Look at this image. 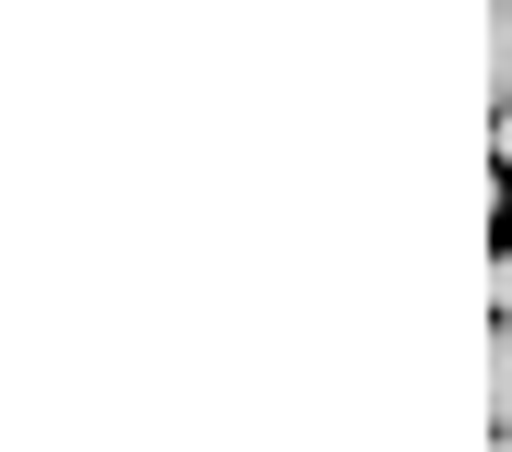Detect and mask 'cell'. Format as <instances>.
<instances>
[{
	"label": "cell",
	"instance_id": "277c9868",
	"mask_svg": "<svg viewBox=\"0 0 512 452\" xmlns=\"http://www.w3.org/2000/svg\"><path fill=\"white\" fill-rule=\"evenodd\" d=\"M489 143H501V167H512V108H501V131H489Z\"/></svg>",
	"mask_w": 512,
	"mask_h": 452
},
{
	"label": "cell",
	"instance_id": "7a4b0ae2",
	"mask_svg": "<svg viewBox=\"0 0 512 452\" xmlns=\"http://www.w3.org/2000/svg\"><path fill=\"white\" fill-rule=\"evenodd\" d=\"M489 96H501V108H512V0H501V12H489Z\"/></svg>",
	"mask_w": 512,
	"mask_h": 452
},
{
	"label": "cell",
	"instance_id": "3957f363",
	"mask_svg": "<svg viewBox=\"0 0 512 452\" xmlns=\"http://www.w3.org/2000/svg\"><path fill=\"white\" fill-rule=\"evenodd\" d=\"M489 310H501V322H512V250H501V274H489Z\"/></svg>",
	"mask_w": 512,
	"mask_h": 452
},
{
	"label": "cell",
	"instance_id": "8992f818",
	"mask_svg": "<svg viewBox=\"0 0 512 452\" xmlns=\"http://www.w3.org/2000/svg\"><path fill=\"white\" fill-rule=\"evenodd\" d=\"M489 452H512V441H489Z\"/></svg>",
	"mask_w": 512,
	"mask_h": 452
},
{
	"label": "cell",
	"instance_id": "6da1fadb",
	"mask_svg": "<svg viewBox=\"0 0 512 452\" xmlns=\"http://www.w3.org/2000/svg\"><path fill=\"white\" fill-rule=\"evenodd\" d=\"M489 429H501V441H512V322H501V334H489Z\"/></svg>",
	"mask_w": 512,
	"mask_h": 452
},
{
	"label": "cell",
	"instance_id": "5b68a950",
	"mask_svg": "<svg viewBox=\"0 0 512 452\" xmlns=\"http://www.w3.org/2000/svg\"><path fill=\"white\" fill-rule=\"evenodd\" d=\"M501 215H512V191H501Z\"/></svg>",
	"mask_w": 512,
	"mask_h": 452
}]
</instances>
